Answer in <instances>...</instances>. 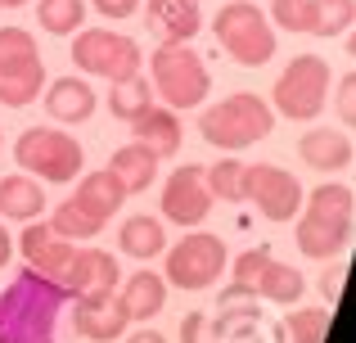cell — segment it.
Here are the masks:
<instances>
[{
	"label": "cell",
	"mask_w": 356,
	"mask_h": 343,
	"mask_svg": "<svg viewBox=\"0 0 356 343\" xmlns=\"http://www.w3.org/2000/svg\"><path fill=\"white\" fill-rule=\"evenodd\" d=\"M45 113H50L54 122H86V118L95 113V90L81 77H59L45 90Z\"/></svg>",
	"instance_id": "d6986e66"
},
{
	"label": "cell",
	"mask_w": 356,
	"mask_h": 343,
	"mask_svg": "<svg viewBox=\"0 0 356 343\" xmlns=\"http://www.w3.org/2000/svg\"><path fill=\"white\" fill-rule=\"evenodd\" d=\"M149 68H154V90L167 99V109H199L212 90V72L203 54L181 41H163L149 59Z\"/></svg>",
	"instance_id": "5b68a950"
},
{
	"label": "cell",
	"mask_w": 356,
	"mask_h": 343,
	"mask_svg": "<svg viewBox=\"0 0 356 343\" xmlns=\"http://www.w3.org/2000/svg\"><path fill=\"white\" fill-rule=\"evenodd\" d=\"M9 253H14V239H9V230L0 226V266L9 262Z\"/></svg>",
	"instance_id": "74e56055"
},
{
	"label": "cell",
	"mask_w": 356,
	"mask_h": 343,
	"mask_svg": "<svg viewBox=\"0 0 356 343\" xmlns=\"http://www.w3.org/2000/svg\"><path fill=\"white\" fill-rule=\"evenodd\" d=\"M149 104H154V90H149V81L140 72L127 81H108V109H113V118H122V122L140 118Z\"/></svg>",
	"instance_id": "f1b7e54d"
},
{
	"label": "cell",
	"mask_w": 356,
	"mask_h": 343,
	"mask_svg": "<svg viewBox=\"0 0 356 343\" xmlns=\"http://www.w3.org/2000/svg\"><path fill=\"white\" fill-rule=\"evenodd\" d=\"M149 18L163 32V41H181V45H190V36L203 27L199 0H149Z\"/></svg>",
	"instance_id": "44dd1931"
},
{
	"label": "cell",
	"mask_w": 356,
	"mask_h": 343,
	"mask_svg": "<svg viewBox=\"0 0 356 343\" xmlns=\"http://www.w3.org/2000/svg\"><path fill=\"white\" fill-rule=\"evenodd\" d=\"M36 18H41V27L50 36H68L86 23V5H81V0H41V5H36Z\"/></svg>",
	"instance_id": "f546056e"
},
{
	"label": "cell",
	"mask_w": 356,
	"mask_h": 343,
	"mask_svg": "<svg viewBox=\"0 0 356 343\" xmlns=\"http://www.w3.org/2000/svg\"><path fill=\"white\" fill-rule=\"evenodd\" d=\"M72 63H77L81 72H90V77L127 81V77L140 72L145 54H140V41H131V36L108 32V27H86V32H77V41H72Z\"/></svg>",
	"instance_id": "9c48e42d"
},
{
	"label": "cell",
	"mask_w": 356,
	"mask_h": 343,
	"mask_svg": "<svg viewBox=\"0 0 356 343\" xmlns=\"http://www.w3.org/2000/svg\"><path fill=\"white\" fill-rule=\"evenodd\" d=\"M118 244L127 257H140V262H149V257H158L167 248V235H163V221L158 217H127L118 230Z\"/></svg>",
	"instance_id": "cb8c5ba5"
},
{
	"label": "cell",
	"mask_w": 356,
	"mask_h": 343,
	"mask_svg": "<svg viewBox=\"0 0 356 343\" xmlns=\"http://www.w3.org/2000/svg\"><path fill=\"white\" fill-rule=\"evenodd\" d=\"M356 23V0H307V32L312 36H339Z\"/></svg>",
	"instance_id": "484cf974"
},
{
	"label": "cell",
	"mask_w": 356,
	"mask_h": 343,
	"mask_svg": "<svg viewBox=\"0 0 356 343\" xmlns=\"http://www.w3.org/2000/svg\"><path fill=\"white\" fill-rule=\"evenodd\" d=\"M181 343H221V339H212L208 317H203V312H190V317L181 321Z\"/></svg>",
	"instance_id": "e575fe53"
},
{
	"label": "cell",
	"mask_w": 356,
	"mask_h": 343,
	"mask_svg": "<svg viewBox=\"0 0 356 343\" xmlns=\"http://www.w3.org/2000/svg\"><path fill=\"white\" fill-rule=\"evenodd\" d=\"M352 226H356V194L339 181L316 185L298 212V248L316 262H330L334 253L348 248Z\"/></svg>",
	"instance_id": "7a4b0ae2"
},
{
	"label": "cell",
	"mask_w": 356,
	"mask_h": 343,
	"mask_svg": "<svg viewBox=\"0 0 356 343\" xmlns=\"http://www.w3.org/2000/svg\"><path fill=\"white\" fill-rule=\"evenodd\" d=\"M36 59V36L27 27H0V63Z\"/></svg>",
	"instance_id": "1f68e13d"
},
{
	"label": "cell",
	"mask_w": 356,
	"mask_h": 343,
	"mask_svg": "<svg viewBox=\"0 0 356 343\" xmlns=\"http://www.w3.org/2000/svg\"><path fill=\"white\" fill-rule=\"evenodd\" d=\"M270 127H275V109L252 90H235L230 99L199 113V136L217 150H248V145L266 141Z\"/></svg>",
	"instance_id": "3957f363"
},
{
	"label": "cell",
	"mask_w": 356,
	"mask_h": 343,
	"mask_svg": "<svg viewBox=\"0 0 356 343\" xmlns=\"http://www.w3.org/2000/svg\"><path fill=\"white\" fill-rule=\"evenodd\" d=\"M95 9L104 18H131L140 9V0H95Z\"/></svg>",
	"instance_id": "d590c367"
},
{
	"label": "cell",
	"mask_w": 356,
	"mask_h": 343,
	"mask_svg": "<svg viewBox=\"0 0 356 343\" xmlns=\"http://www.w3.org/2000/svg\"><path fill=\"white\" fill-rule=\"evenodd\" d=\"M50 226H54V235H63V239H95L108 221L99 217V212H90L81 199H63L59 208H54Z\"/></svg>",
	"instance_id": "4316f807"
},
{
	"label": "cell",
	"mask_w": 356,
	"mask_h": 343,
	"mask_svg": "<svg viewBox=\"0 0 356 343\" xmlns=\"http://www.w3.org/2000/svg\"><path fill=\"white\" fill-rule=\"evenodd\" d=\"M72 199H81L90 212H99V217L108 221V217L122 208L127 190H122V181L104 168V172H86V176H81V185H77V194H72Z\"/></svg>",
	"instance_id": "d4e9b609"
},
{
	"label": "cell",
	"mask_w": 356,
	"mask_h": 343,
	"mask_svg": "<svg viewBox=\"0 0 356 343\" xmlns=\"http://www.w3.org/2000/svg\"><path fill=\"white\" fill-rule=\"evenodd\" d=\"M203 176H208L212 199H226V203H243V199H248V163L221 159L217 168H203Z\"/></svg>",
	"instance_id": "83f0119b"
},
{
	"label": "cell",
	"mask_w": 356,
	"mask_h": 343,
	"mask_svg": "<svg viewBox=\"0 0 356 343\" xmlns=\"http://www.w3.org/2000/svg\"><path fill=\"white\" fill-rule=\"evenodd\" d=\"M41 86H45L41 54H36V59H18V63H0V104L23 109L41 95Z\"/></svg>",
	"instance_id": "ffe728a7"
},
{
	"label": "cell",
	"mask_w": 356,
	"mask_h": 343,
	"mask_svg": "<svg viewBox=\"0 0 356 343\" xmlns=\"http://www.w3.org/2000/svg\"><path fill=\"white\" fill-rule=\"evenodd\" d=\"M212 32H217L221 50L243 68H261V63L275 59V27L248 0H226L212 18Z\"/></svg>",
	"instance_id": "277c9868"
},
{
	"label": "cell",
	"mask_w": 356,
	"mask_h": 343,
	"mask_svg": "<svg viewBox=\"0 0 356 343\" xmlns=\"http://www.w3.org/2000/svg\"><path fill=\"white\" fill-rule=\"evenodd\" d=\"M0 9H5V5H0Z\"/></svg>",
	"instance_id": "b9f144b4"
},
{
	"label": "cell",
	"mask_w": 356,
	"mask_h": 343,
	"mask_svg": "<svg viewBox=\"0 0 356 343\" xmlns=\"http://www.w3.org/2000/svg\"><path fill=\"white\" fill-rule=\"evenodd\" d=\"M45 208V194H41V181H32V176L14 172L0 181V212L14 221H32L36 212Z\"/></svg>",
	"instance_id": "603a6c76"
},
{
	"label": "cell",
	"mask_w": 356,
	"mask_h": 343,
	"mask_svg": "<svg viewBox=\"0 0 356 343\" xmlns=\"http://www.w3.org/2000/svg\"><path fill=\"white\" fill-rule=\"evenodd\" d=\"M334 109H339V118L348 127H356V72H348V77L339 81V95H334Z\"/></svg>",
	"instance_id": "836d02e7"
},
{
	"label": "cell",
	"mask_w": 356,
	"mask_h": 343,
	"mask_svg": "<svg viewBox=\"0 0 356 343\" xmlns=\"http://www.w3.org/2000/svg\"><path fill=\"white\" fill-rule=\"evenodd\" d=\"M208 212H212V190L203 168H194V163L176 168L163 185V217L176 221V226H199Z\"/></svg>",
	"instance_id": "7c38bea8"
},
{
	"label": "cell",
	"mask_w": 356,
	"mask_h": 343,
	"mask_svg": "<svg viewBox=\"0 0 356 343\" xmlns=\"http://www.w3.org/2000/svg\"><path fill=\"white\" fill-rule=\"evenodd\" d=\"M163 303H167V280H163V276H154V271L127 276V285H122V294H118V308L127 312V321L158 317V312H163Z\"/></svg>",
	"instance_id": "ac0fdd59"
},
{
	"label": "cell",
	"mask_w": 356,
	"mask_h": 343,
	"mask_svg": "<svg viewBox=\"0 0 356 343\" xmlns=\"http://www.w3.org/2000/svg\"><path fill=\"white\" fill-rule=\"evenodd\" d=\"M131 136H136V145H145L154 159H172L176 150H181V118H176V109L167 104H149L140 118H131Z\"/></svg>",
	"instance_id": "2e32d148"
},
{
	"label": "cell",
	"mask_w": 356,
	"mask_h": 343,
	"mask_svg": "<svg viewBox=\"0 0 356 343\" xmlns=\"http://www.w3.org/2000/svg\"><path fill=\"white\" fill-rule=\"evenodd\" d=\"M127 312L118 308L113 294H99V298H77V308H72V330H77L81 339L90 343H113L122 339V330H127Z\"/></svg>",
	"instance_id": "9a60e30c"
},
{
	"label": "cell",
	"mask_w": 356,
	"mask_h": 343,
	"mask_svg": "<svg viewBox=\"0 0 356 343\" xmlns=\"http://www.w3.org/2000/svg\"><path fill=\"white\" fill-rule=\"evenodd\" d=\"M275 343H289V339H284V330H275Z\"/></svg>",
	"instance_id": "60d3db41"
},
{
	"label": "cell",
	"mask_w": 356,
	"mask_h": 343,
	"mask_svg": "<svg viewBox=\"0 0 356 343\" xmlns=\"http://www.w3.org/2000/svg\"><path fill=\"white\" fill-rule=\"evenodd\" d=\"M63 303H68V289L27 266L0 294V343H54Z\"/></svg>",
	"instance_id": "6da1fadb"
},
{
	"label": "cell",
	"mask_w": 356,
	"mask_h": 343,
	"mask_svg": "<svg viewBox=\"0 0 356 343\" xmlns=\"http://www.w3.org/2000/svg\"><path fill=\"white\" fill-rule=\"evenodd\" d=\"M14 163L23 172H36L45 181H77V172L86 168V150L72 136L54 131V127H27L14 141Z\"/></svg>",
	"instance_id": "52a82bcc"
},
{
	"label": "cell",
	"mask_w": 356,
	"mask_h": 343,
	"mask_svg": "<svg viewBox=\"0 0 356 343\" xmlns=\"http://www.w3.org/2000/svg\"><path fill=\"white\" fill-rule=\"evenodd\" d=\"M226 244H221V235H203V230H194V235H185L181 244L167 253V276L163 280H172L176 289H208L212 280H221V271H226Z\"/></svg>",
	"instance_id": "30bf717a"
},
{
	"label": "cell",
	"mask_w": 356,
	"mask_h": 343,
	"mask_svg": "<svg viewBox=\"0 0 356 343\" xmlns=\"http://www.w3.org/2000/svg\"><path fill=\"white\" fill-rule=\"evenodd\" d=\"M248 199L261 208L266 221H293L302 212V185L293 172L275 168V163H257L248 168Z\"/></svg>",
	"instance_id": "8fae6325"
},
{
	"label": "cell",
	"mask_w": 356,
	"mask_h": 343,
	"mask_svg": "<svg viewBox=\"0 0 356 343\" xmlns=\"http://www.w3.org/2000/svg\"><path fill=\"white\" fill-rule=\"evenodd\" d=\"M298 159H302L307 168H316V172H343L356 159V150H352V141L343 131L316 127V131H307L302 141H298Z\"/></svg>",
	"instance_id": "e0dca14e"
},
{
	"label": "cell",
	"mask_w": 356,
	"mask_h": 343,
	"mask_svg": "<svg viewBox=\"0 0 356 343\" xmlns=\"http://www.w3.org/2000/svg\"><path fill=\"white\" fill-rule=\"evenodd\" d=\"M0 5H5V9H18V5H27V0H0Z\"/></svg>",
	"instance_id": "f35d334b"
},
{
	"label": "cell",
	"mask_w": 356,
	"mask_h": 343,
	"mask_svg": "<svg viewBox=\"0 0 356 343\" xmlns=\"http://www.w3.org/2000/svg\"><path fill=\"white\" fill-rule=\"evenodd\" d=\"M348 50H352V59H356V32L348 36Z\"/></svg>",
	"instance_id": "ab89813d"
},
{
	"label": "cell",
	"mask_w": 356,
	"mask_h": 343,
	"mask_svg": "<svg viewBox=\"0 0 356 343\" xmlns=\"http://www.w3.org/2000/svg\"><path fill=\"white\" fill-rule=\"evenodd\" d=\"M307 289L302 271H293V266L275 262V253H270L266 244L248 248V253L235 262V285H230L221 298H270V303H298Z\"/></svg>",
	"instance_id": "8992f818"
},
{
	"label": "cell",
	"mask_w": 356,
	"mask_h": 343,
	"mask_svg": "<svg viewBox=\"0 0 356 343\" xmlns=\"http://www.w3.org/2000/svg\"><path fill=\"white\" fill-rule=\"evenodd\" d=\"M325 95H330V63L321 54H298L284 72L275 77V113L293 118V122H312L325 109Z\"/></svg>",
	"instance_id": "ba28073f"
},
{
	"label": "cell",
	"mask_w": 356,
	"mask_h": 343,
	"mask_svg": "<svg viewBox=\"0 0 356 343\" xmlns=\"http://www.w3.org/2000/svg\"><path fill=\"white\" fill-rule=\"evenodd\" d=\"M270 18L289 32H307V0H270Z\"/></svg>",
	"instance_id": "d6a6232c"
},
{
	"label": "cell",
	"mask_w": 356,
	"mask_h": 343,
	"mask_svg": "<svg viewBox=\"0 0 356 343\" xmlns=\"http://www.w3.org/2000/svg\"><path fill=\"white\" fill-rule=\"evenodd\" d=\"M118 280H122V271H118L113 253H104V248H77L59 285L68 289V298H99V294H113Z\"/></svg>",
	"instance_id": "4fadbf2b"
},
{
	"label": "cell",
	"mask_w": 356,
	"mask_h": 343,
	"mask_svg": "<svg viewBox=\"0 0 356 343\" xmlns=\"http://www.w3.org/2000/svg\"><path fill=\"white\" fill-rule=\"evenodd\" d=\"M108 172L122 181V190L127 194H145L149 185H154V176H158V159L145 150V145H122V150L108 159Z\"/></svg>",
	"instance_id": "7402d4cb"
},
{
	"label": "cell",
	"mask_w": 356,
	"mask_h": 343,
	"mask_svg": "<svg viewBox=\"0 0 356 343\" xmlns=\"http://www.w3.org/2000/svg\"><path fill=\"white\" fill-rule=\"evenodd\" d=\"M127 343H167V339L158 335V330H136V335H131Z\"/></svg>",
	"instance_id": "8d00e7d4"
},
{
	"label": "cell",
	"mask_w": 356,
	"mask_h": 343,
	"mask_svg": "<svg viewBox=\"0 0 356 343\" xmlns=\"http://www.w3.org/2000/svg\"><path fill=\"white\" fill-rule=\"evenodd\" d=\"M280 330H284L289 343H321L325 330H330V317H325L321 308H302V312H293V317H284Z\"/></svg>",
	"instance_id": "4dcf8cb0"
},
{
	"label": "cell",
	"mask_w": 356,
	"mask_h": 343,
	"mask_svg": "<svg viewBox=\"0 0 356 343\" xmlns=\"http://www.w3.org/2000/svg\"><path fill=\"white\" fill-rule=\"evenodd\" d=\"M18 248H23L27 266H32L36 276H45V280H63L72 253H77V248L63 235H54V226H45V221H27L23 235H18Z\"/></svg>",
	"instance_id": "5bb4252c"
}]
</instances>
